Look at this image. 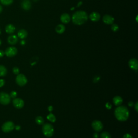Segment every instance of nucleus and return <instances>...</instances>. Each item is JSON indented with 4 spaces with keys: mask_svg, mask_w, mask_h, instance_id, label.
I'll list each match as a JSON object with an SVG mask.
<instances>
[{
    "mask_svg": "<svg viewBox=\"0 0 138 138\" xmlns=\"http://www.w3.org/2000/svg\"><path fill=\"white\" fill-rule=\"evenodd\" d=\"M114 115L118 120L125 121L129 119L130 112L126 107L124 106H119L115 108Z\"/></svg>",
    "mask_w": 138,
    "mask_h": 138,
    "instance_id": "obj_1",
    "label": "nucleus"
},
{
    "mask_svg": "<svg viewBox=\"0 0 138 138\" xmlns=\"http://www.w3.org/2000/svg\"><path fill=\"white\" fill-rule=\"evenodd\" d=\"M88 18L87 14L84 11H77L73 14L72 17L73 23L78 25H81L85 23Z\"/></svg>",
    "mask_w": 138,
    "mask_h": 138,
    "instance_id": "obj_2",
    "label": "nucleus"
},
{
    "mask_svg": "<svg viewBox=\"0 0 138 138\" xmlns=\"http://www.w3.org/2000/svg\"><path fill=\"white\" fill-rule=\"evenodd\" d=\"M42 132L45 136L50 137L54 135V126L49 123L44 124L42 127Z\"/></svg>",
    "mask_w": 138,
    "mask_h": 138,
    "instance_id": "obj_3",
    "label": "nucleus"
},
{
    "mask_svg": "<svg viewBox=\"0 0 138 138\" xmlns=\"http://www.w3.org/2000/svg\"><path fill=\"white\" fill-rule=\"evenodd\" d=\"M15 125L13 122L9 121L4 123L2 126V130L4 133H9L14 130Z\"/></svg>",
    "mask_w": 138,
    "mask_h": 138,
    "instance_id": "obj_4",
    "label": "nucleus"
},
{
    "mask_svg": "<svg viewBox=\"0 0 138 138\" xmlns=\"http://www.w3.org/2000/svg\"><path fill=\"white\" fill-rule=\"evenodd\" d=\"M11 101V98L8 93L2 92L0 93V103L3 105H8Z\"/></svg>",
    "mask_w": 138,
    "mask_h": 138,
    "instance_id": "obj_5",
    "label": "nucleus"
},
{
    "mask_svg": "<svg viewBox=\"0 0 138 138\" xmlns=\"http://www.w3.org/2000/svg\"><path fill=\"white\" fill-rule=\"evenodd\" d=\"M16 82L18 85L23 86L26 84L28 80L26 77L24 75L18 74L16 78Z\"/></svg>",
    "mask_w": 138,
    "mask_h": 138,
    "instance_id": "obj_6",
    "label": "nucleus"
},
{
    "mask_svg": "<svg viewBox=\"0 0 138 138\" xmlns=\"http://www.w3.org/2000/svg\"><path fill=\"white\" fill-rule=\"evenodd\" d=\"M17 52L18 51L16 47L14 46H10L6 49L4 54L8 57H13L16 55Z\"/></svg>",
    "mask_w": 138,
    "mask_h": 138,
    "instance_id": "obj_7",
    "label": "nucleus"
},
{
    "mask_svg": "<svg viewBox=\"0 0 138 138\" xmlns=\"http://www.w3.org/2000/svg\"><path fill=\"white\" fill-rule=\"evenodd\" d=\"M92 127L95 132H100L103 129V125L99 120H94L92 123Z\"/></svg>",
    "mask_w": 138,
    "mask_h": 138,
    "instance_id": "obj_8",
    "label": "nucleus"
},
{
    "mask_svg": "<svg viewBox=\"0 0 138 138\" xmlns=\"http://www.w3.org/2000/svg\"><path fill=\"white\" fill-rule=\"evenodd\" d=\"M13 104L14 106L17 108V109H20L23 107L24 105V101L21 99V98H14V99L13 101Z\"/></svg>",
    "mask_w": 138,
    "mask_h": 138,
    "instance_id": "obj_9",
    "label": "nucleus"
},
{
    "mask_svg": "<svg viewBox=\"0 0 138 138\" xmlns=\"http://www.w3.org/2000/svg\"><path fill=\"white\" fill-rule=\"evenodd\" d=\"M129 67L133 70L137 71L138 68V61L135 58H132L129 62Z\"/></svg>",
    "mask_w": 138,
    "mask_h": 138,
    "instance_id": "obj_10",
    "label": "nucleus"
},
{
    "mask_svg": "<svg viewBox=\"0 0 138 138\" xmlns=\"http://www.w3.org/2000/svg\"><path fill=\"white\" fill-rule=\"evenodd\" d=\"M103 21L106 24H112L114 21V18L110 15H105L103 18Z\"/></svg>",
    "mask_w": 138,
    "mask_h": 138,
    "instance_id": "obj_11",
    "label": "nucleus"
},
{
    "mask_svg": "<svg viewBox=\"0 0 138 138\" xmlns=\"http://www.w3.org/2000/svg\"><path fill=\"white\" fill-rule=\"evenodd\" d=\"M21 7L24 10H29L31 8V3L30 0H22Z\"/></svg>",
    "mask_w": 138,
    "mask_h": 138,
    "instance_id": "obj_12",
    "label": "nucleus"
},
{
    "mask_svg": "<svg viewBox=\"0 0 138 138\" xmlns=\"http://www.w3.org/2000/svg\"><path fill=\"white\" fill-rule=\"evenodd\" d=\"M18 41V37L16 35H10L8 38V42L10 45H15Z\"/></svg>",
    "mask_w": 138,
    "mask_h": 138,
    "instance_id": "obj_13",
    "label": "nucleus"
},
{
    "mask_svg": "<svg viewBox=\"0 0 138 138\" xmlns=\"http://www.w3.org/2000/svg\"><path fill=\"white\" fill-rule=\"evenodd\" d=\"M61 21L62 23L67 24L70 22L71 17L67 13H64L61 16Z\"/></svg>",
    "mask_w": 138,
    "mask_h": 138,
    "instance_id": "obj_14",
    "label": "nucleus"
},
{
    "mask_svg": "<svg viewBox=\"0 0 138 138\" xmlns=\"http://www.w3.org/2000/svg\"><path fill=\"white\" fill-rule=\"evenodd\" d=\"M89 18L92 22H98L100 18V15L97 12H92L90 15Z\"/></svg>",
    "mask_w": 138,
    "mask_h": 138,
    "instance_id": "obj_15",
    "label": "nucleus"
},
{
    "mask_svg": "<svg viewBox=\"0 0 138 138\" xmlns=\"http://www.w3.org/2000/svg\"><path fill=\"white\" fill-rule=\"evenodd\" d=\"M113 102L115 106H119L122 104L123 102V99L120 96H115L113 98Z\"/></svg>",
    "mask_w": 138,
    "mask_h": 138,
    "instance_id": "obj_16",
    "label": "nucleus"
},
{
    "mask_svg": "<svg viewBox=\"0 0 138 138\" xmlns=\"http://www.w3.org/2000/svg\"><path fill=\"white\" fill-rule=\"evenodd\" d=\"M15 29H16V28L14 25H13L12 24H9L6 26L5 30H6V32L7 34H12L15 32Z\"/></svg>",
    "mask_w": 138,
    "mask_h": 138,
    "instance_id": "obj_17",
    "label": "nucleus"
},
{
    "mask_svg": "<svg viewBox=\"0 0 138 138\" xmlns=\"http://www.w3.org/2000/svg\"><path fill=\"white\" fill-rule=\"evenodd\" d=\"M18 37L21 39H24L28 36V32L25 30V29H21L19 30L17 34Z\"/></svg>",
    "mask_w": 138,
    "mask_h": 138,
    "instance_id": "obj_18",
    "label": "nucleus"
},
{
    "mask_svg": "<svg viewBox=\"0 0 138 138\" xmlns=\"http://www.w3.org/2000/svg\"><path fill=\"white\" fill-rule=\"evenodd\" d=\"M56 31L57 33L59 34H63L65 30V27L63 24H58L56 27Z\"/></svg>",
    "mask_w": 138,
    "mask_h": 138,
    "instance_id": "obj_19",
    "label": "nucleus"
},
{
    "mask_svg": "<svg viewBox=\"0 0 138 138\" xmlns=\"http://www.w3.org/2000/svg\"><path fill=\"white\" fill-rule=\"evenodd\" d=\"M7 74V68L2 65H0V76L4 77Z\"/></svg>",
    "mask_w": 138,
    "mask_h": 138,
    "instance_id": "obj_20",
    "label": "nucleus"
},
{
    "mask_svg": "<svg viewBox=\"0 0 138 138\" xmlns=\"http://www.w3.org/2000/svg\"><path fill=\"white\" fill-rule=\"evenodd\" d=\"M35 121L38 125H43L44 123V120L43 119V118L41 116H37L35 119Z\"/></svg>",
    "mask_w": 138,
    "mask_h": 138,
    "instance_id": "obj_21",
    "label": "nucleus"
},
{
    "mask_svg": "<svg viewBox=\"0 0 138 138\" xmlns=\"http://www.w3.org/2000/svg\"><path fill=\"white\" fill-rule=\"evenodd\" d=\"M47 119L49 121H50L51 123H55L56 121V116L50 113L47 116Z\"/></svg>",
    "mask_w": 138,
    "mask_h": 138,
    "instance_id": "obj_22",
    "label": "nucleus"
},
{
    "mask_svg": "<svg viewBox=\"0 0 138 138\" xmlns=\"http://www.w3.org/2000/svg\"><path fill=\"white\" fill-rule=\"evenodd\" d=\"M14 0H0L1 3L4 6L11 5L13 3Z\"/></svg>",
    "mask_w": 138,
    "mask_h": 138,
    "instance_id": "obj_23",
    "label": "nucleus"
},
{
    "mask_svg": "<svg viewBox=\"0 0 138 138\" xmlns=\"http://www.w3.org/2000/svg\"><path fill=\"white\" fill-rule=\"evenodd\" d=\"M100 138H112L111 134L107 132H103L100 135Z\"/></svg>",
    "mask_w": 138,
    "mask_h": 138,
    "instance_id": "obj_24",
    "label": "nucleus"
},
{
    "mask_svg": "<svg viewBox=\"0 0 138 138\" xmlns=\"http://www.w3.org/2000/svg\"><path fill=\"white\" fill-rule=\"evenodd\" d=\"M111 29L113 31L116 32L119 30V26H118V25L116 24H112V25L111 26Z\"/></svg>",
    "mask_w": 138,
    "mask_h": 138,
    "instance_id": "obj_25",
    "label": "nucleus"
},
{
    "mask_svg": "<svg viewBox=\"0 0 138 138\" xmlns=\"http://www.w3.org/2000/svg\"><path fill=\"white\" fill-rule=\"evenodd\" d=\"M13 71L15 75H17L19 73V69L17 67H14L13 69Z\"/></svg>",
    "mask_w": 138,
    "mask_h": 138,
    "instance_id": "obj_26",
    "label": "nucleus"
},
{
    "mask_svg": "<svg viewBox=\"0 0 138 138\" xmlns=\"http://www.w3.org/2000/svg\"><path fill=\"white\" fill-rule=\"evenodd\" d=\"M17 92L16 91H14L11 92L10 94V98H14V99L17 97Z\"/></svg>",
    "mask_w": 138,
    "mask_h": 138,
    "instance_id": "obj_27",
    "label": "nucleus"
},
{
    "mask_svg": "<svg viewBox=\"0 0 138 138\" xmlns=\"http://www.w3.org/2000/svg\"><path fill=\"white\" fill-rule=\"evenodd\" d=\"M106 107L108 110H110L112 108V105L110 103H107L106 104Z\"/></svg>",
    "mask_w": 138,
    "mask_h": 138,
    "instance_id": "obj_28",
    "label": "nucleus"
},
{
    "mask_svg": "<svg viewBox=\"0 0 138 138\" xmlns=\"http://www.w3.org/2000/svg\"><path fill=\"white\" fill-rule=\"evenodd\" d=\"M123 138H133V137L131 134L129 133H127L124 135Z\"/></svg>",
    "mask_w": 138,
    "mask_h": 138,
    "instance_id": "obj_29",
    "label": "nucleus"
},
{
    "mask_svg": "<svg viewBox=\"0 0 138 138\" xmlns=\"http://www.w3.org/2000/svg\"><path fill=\"white\" fill-rule=\"evenodd\" d=\"M5 84V81L4 79H0V87L3 86Z\"/></svg>",
    "mask_w": 138,
    "mask_h": 138,
    "instance_id": "obj_30",
    "label": "nucleus"
},
{
    "mask_svg": "<svg viewBox=\"0 0 138 138\" xmlns=\"http://www.w3.org/2000/svg\"><path fill=\"white\" fill-rule=\"evenodd\" d=\"M134 108H135L136 112H138V103H137V102H136V103L134 105Z\"/></svg>",
    "mask_w": 138,
    "mask_h": 138,
    "instance_id": "obj_31",
    "label": "nucleus"
},
{
    "mask_svg": "<svg viewBox=\"0 0 138 138\" xmlns=\"http://www.w3.org/2000/svg\"><path fill=\"white\" fill-rule=\"evenodd\" d=\"M5 55L4 54V51H3V50H0V58H2L4 56V55Z\"/></svg>",
    "mask_w": 138,
    "mask_h": 138,
    "instance_id": "obj_32",
    "label": "nucleus"
},
{
    "mask_svg": "<svg viewBox=\"0 0 138 138\" xmlns=\"http://www.w3.org/2000/svg\"><path fill=\"white\" fill-rule=\"evenodd\" d=\"M128 105H129V106H130V107H133L134 106V103L133 102L131 101V102H129V103H128Z\"/></svg>",
    "mask_w": 138,
    "mask_h": 138,
    "instance_id": "obj_33",
    "label": "nucleus"
},
{
    "mask_svg": "<svg viewBox=\"0 0 138 138\" xmlns=\"http://www.w3.org/2000/svg\"><path fill=\"white\" fill-rule=\"evenodd\" d=\"M47 108H48V110L50 112H51L53 110V107L52 106H49Z\"/></svg>",
    "mask_w": 138,
    "mask_h": 138,
    "instance_id": "obj_34",
    "label": "nucleus"
},
{
    "mask_svg": "<svg viewBox=\"0 0 138 138\" xmlns=\"http://www.w3.org/2000/svg\"><path fill=\"white\" fill-rule=\"evenodd\" d=\"M93 137L94 138H98L99 137V135L97 133H94L93 134Z\"/></svg>",
    "mask_w": 138,
    "mask_h": 138,
    "instance_id": "obj_35",
    "label": "nucleus"
},
{
    "mask_svg": "<svg viewBox=\"0 0 138 138\" xmlns=\"http://www.w3.org/2000/svg\"><path fill=\"white\" fill-rule=\"evenodd\" d=\"M15 129L16 130H20V129H21V127H20V126H19V125H18V126H15Z\"/></svg>",
    "mask_w": 138,
    "mask_h": 138,
    "instance_id": "obj_36",
    "label": "nucleus"
},
{
    "mask_svg": "<svg viewBox=\"0 0 138 138\" xmlns=\"http://www.w3.org/2000/svg\"><path fill=\"white\" fill-rule=\"evenodd\" d=\"M25 44V41H24V40L21 41V45H24Z\"/></svg>",
    "mask_w": 138,
    "mask_h": 138,
    "instance_id": "obj_37",
    "label": "nucleus"
},
{
    "mask_svg": "<svg viewBox=\"0 0 138 138\" xmlns=\"http://www.w3.org/2000/svg\"><path fill=\"white\" fill-rule=\"evenodd\" d=\"M2 10H3V7H2V6L0 5V14L2 13Z\"/></svg>",
    "mask_w": 138,
    "mask_h": 138,
    "instance_id": "obj_38",
    "label": "nucleus"
},
{
    "mask_svg": "<svg viewBox=\"0 0 138 138\" xmlns=\"http://www.w3.org/2000/svg\"><path fill=\"white\" fill-rule=\"evenodd\" d=\"M82 3H82V2H80L79 3H78V5L77 6V7H79V6L81 5V4H82Z\"/></svg>",
    "mask_w": 138,
    "mask_h": 138,
    "instance_id": "obj_39",
    "label": "nucleus"
},
{
    "mask_svg": "<svg viewBox=\"0 0 138 138\" xmlns=\"http://www.w3.org/2000/svg\"><path fill=\"white\" fill-rule=\"evenodd\" d=\"M1 44H2V41L1 40V39H0V46H1Z\"/></svg>",
    "mask_w": 138,
    "mask_h": 138,
    "instance_id": "obj_40",
    "label": "nucleus"
},
{
    "mask_svg": "<svg viewBox=\"0 0 138 138\" xmlns=\"http://www.w3.org/2000/svg\"><path fill=\"white\" fill-rule=\"evenodd\" d=\"M1 34V29H0V35Z\"/></svg>",
    "mask_w": 138,
    "mask_h": 138,
    "instance_id": "obj_41",
    "label": "nucleus"
},
{
    "mask_svg": "<svg viewBox=\"0 0 138 138\" xmlns=\"http://www.w3.org/2000/svg\"><path fill=\"white\" fill-rule=\"evenodd\" d=\"M34 1H37L38 0H34Z\"/></svg>",
    "mask_w": 138,
    "mask_h": 138,
    "instance_id": "obj_42",
    "label": "nucleus"
}]
</instances>
